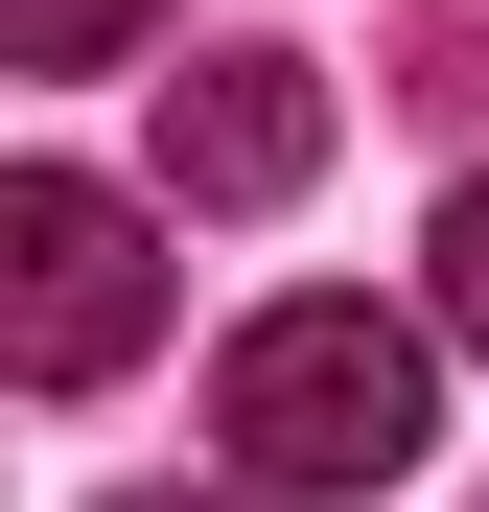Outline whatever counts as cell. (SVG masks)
<instances>
[{
	"instance_id": "obj_6",
	"label": "cell",
	"mask_w": 489,
	"mask_h": 512,
	"mask_svg": "<svg viewBox=\"0 0 489 512\" xmlns=\"http://www.w3.org/2000/svg\"><path fill=\"white\" fill-rule=\"evenodd\" d=\"M117 512H257V489H117Z\"/></svg>"
},
{
	"instance_id": "obj_5",
	"label": "cell",
	"mask_w": 489,
	"mask_h": 512,
	"mask_svg": "<svg viewBox=\"0 0 489 512\" xmlns=\"http://www.w3.org/2000/svg\"><path fill=\"white\" fill-rule=\"evenodd\" d=\"M140 24H163V0H0V47H24V70H117Z\"/></svg>"
},
{
	"instance_id": "obj_3",
	"label": "cell",
	"mask_w": 489,
	"mask_h": 512,
	"mask_svg": "<svg viewBox=\"0 0 489 512\" xmlns=\"http://www.w3.org/2000/svg\"><path fill=\"white\" fill-rule=\"evenodd\" d=\"M303 163H326V70H303V47L163 70V210H280Z\"/></svg>"
},
{
	"instance_id": "obj_1",
	"label": "cell",
	"mask_w": 489,
	"mask_h": 512,
	"mask_svg": "<svg viewBox=\"0 0 489 512\" xmlns=\"http://www.w3.org/2000/svg\"><path fill=\"white\" fill-rule=\"evenodd\" d=\"M420 443H443V326H396V303H257L210 373V466L257 512H373V489H420Z\"/></svg>"
},
{
	"instance_id": "obj_2",
	"label": "cell",
	"mask_w": 489,
	"mask_h": 512,
	"mask_svg": "<svg viewBox=\"0 0 489 512\" xmlns=\"http://www.w3.org/2000/svg\"><path fill=\"white\" fill-rule=\"evenodd\" d=\"M0 350H24L47 396H94V373L163 350V233H140V187H94V163H24V187H0Z\"/></svg>"
},
{
	"instance_id": "obj_4",
	"label": "cell",
	"mask_w": 489,
	"mask_h": 512,
	"mask_svg": "<svg viewBox=\"0 0 489 512\" xmlns=\"http://www.w3.org/2000/svg\"><path fill=\"white\" fill-rule=\"evenodd\" d=\"M420 326H443V350H489V163H466L443 233H420Z\"/></svg>"
}]
</instances>
